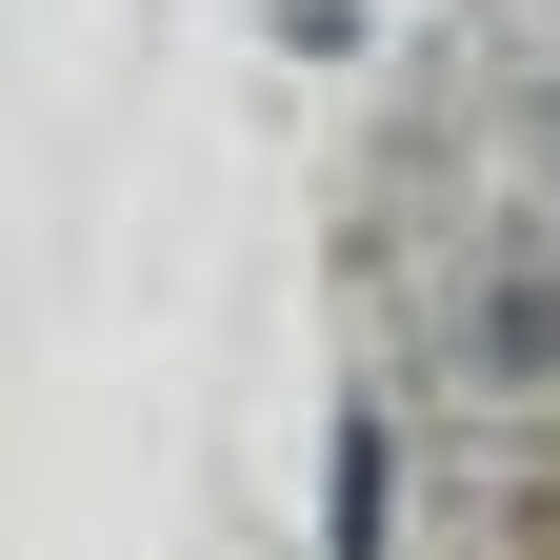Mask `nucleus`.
<instances>
[{"label":"nucleus","instance_id":"1","mask_svg":"<svg viewBox=\"0 0 560 560\" xmlns=\"http://www.w3.org/2000/svg\"><path fill=\"white\" fill-rule=\"evenodd\" d=\"M480 361H501V381H540V361H560V280H501V320H480Z\"/></svg>","mask_w":560,"mask_h":560},{"label":"nucleus","instance_id":"2","mask_svg":"<svg viewBox=\"0 0 560 560\" xmlns=\"http://www.w3.org/2000/svg\"><path fill=\"white\" fill-rule=\"evenodd\" d=\"M540 180H560V120H540Z\"/></svg>","mask_w":560,"mask_h":560}]
</instances>
